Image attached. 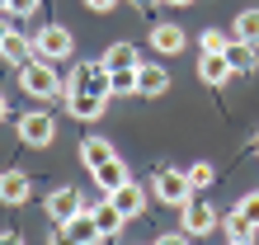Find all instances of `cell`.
<instances>
[{
	"instance_id": "cell-1",
	"label": "cell",
	"mask_w": 259,
	"mask_h": 245,
	"mask_svg": "<svg viewBox=\"0 0 259 245\" xmlns=\"http://www.w3.org/2000/svg\"><path fill=\"white\" fill-rule=\"evenodd\" d=\"M19 85H24V95H33V99H62L66 95L57 66H52V61H42V57H33L28 66H19Z\"/></svg>"
},
{
	"instance_id": "cell-2",
	"label": "cell",
	"mask_w": 259,
	"mask_h": 245,
	"mask_svg": "<svg viewBox=\"0 0 259 245\" xmlns=\"http://www.w3.org/2000/svg\"><path fill=\"white\" fill-rule=\"evenodd\" d=\"M71 48H75V38L66 33L62 24H42L33 33V57H42V61H66Z\"/></svg>"
},
{
	"instance_id": "cell-3",
	"label": "cell",
	"mask_w": 259,
	"mask_h": 245,
	"mask_svg": "<svg viewBox=\"0 0 259 245\" xmlns=\"http://www.w3.org/2000/svg\"><path fill=\"white\" fill-rule=\"evenodd\" d=\"M71 90H85V95H104V99H113V71L104 66V57H99V61H85V66H75Z\"/></svg>"
},
{
	"instance_id": "cell-4",
	"label": "cell",
	"mask_w": 259,
	"mask_h": 245,
	"mask_svg": "<svg viewBox=\"0 0 259 245\" xmlns=\"http://www.w3.org/2000/svg\"><path fill=\"white\" fill-rule=\"evenodd\" d=\"M156 198H160V203H175V208H184L189 198H193L189 170H160V175H156Z\"/></svg>"
},
{
	"instance_id": "cell-5",
	"label": "cell",
	"mask_w": 259,
	"mask_h": 245,
	"mask_svg": "<svg viewBox=\"0 0 259 245\" xmlns=\"http://www.w3.org/2000/svg\"><path fill=\"white\" fill-rule=\"evenodd\" d=\"M165 90H170V71H165L160 61H142V66H137V95L142 99H160Z\"/></svg>"
},
{
	"instance_id": "cell-6",
	"label": "cell",
	"mask_w": 259,
	"mask_h": 245,
	"mask_svg": "<svg viewBox=\"0 0 259 245\" xmlns=\"http://www.w3.org/2000/svg\"><path fill=\"white\" fill-rule=\"evenodd\" d=\"M19 137H24L28 146H52V137H57L52 113H24L19 118Z\"/></svg>"
},
{
	"instance_id": "cell-7",
	"label": "cell",
	"mask_w": 259,
	"mask_h": 245,
	"mask_svg": "<svg viewBox=\"0 0 259 245\" xmlns=\"http://www.w3.org/2000/svg\"><path fill=\"white\" fill-rule=\"evenodd\" d=\"M179 222H184V231H189V236H207L212 226H217V208L193 203V198H189V203L179 208Z\"/></svg>"
},
{
	"instance_id": "cell-8",
	"label": "cell",
	"mask_w": 259,
	"mask_h": 245,
	"mask_svg": "<svg viewBox=\"0 0 259 245\" xmlns=\"http://www.w3.org/2000/svg\"><path fill=\"white\" fill-rule=\"evenodd\" d=\"M66 109H71V118L95 123L104 109H109V99H104V95H85V90H71V85H66Z\"/></svg>"
},
{
	"instance_id": "cell-9",
	"label": "cell",
	"mask_w": 259,
	"mask_h": 245,
	"mask_svg": "<svg viewBox=\"0 0 259 245\" xmlns=\"http://www.w3.org/2000/svg\"><path fill=\"white\" fill-rule=\"evenodd\" d=\"M231 61H226V52H203V57H198V80H203V85H226V80H231Z\"/></svg>"
},
{
	"instance_id": "cell-10",
	"label": "cell",
	"mask_w": 259,
	"mask_h": 245,
	"mask_svg": "<svg viewBox=\"0 0 259 245\" xmlns=\"http://www.w3.org/2000/svg\"><path fill=\"white\" fill-rule=\"evenodd\" d=\"M62 231H66L75 245H99V240H104V236H99V222H95V212H85V208L75 212L71 222H62Z\"/></svg>"
},
{
	"instance_id": "cell-11",
	"label": "cell",
	"mask_w": 259,
	"mask_h": 245,
	"mask_svg": "<svg viewBox=\"0 0 259 245\" xmlns=\"http://www.w3.org/2000/svg\"><path fill=\"white\" fill-rule=\"evenodd\" d=\"M109 203H113L118 212H123V217H142V208H146V189L127 179L123 189H113V193H109Z\"/></svg>"
},
{
	"instance_id": "cell-12",
	"label": "cell",
	"mask_w": 259,
	"mask_h": 245,
	"mask_svg": "<svg viewBox=\"0 0 259 245\" xmlns=\"http://www.w3.org/2000/svg\"><path fill=\"white\" fill-rule=\"evenodd\" d=\"M75 212H80V193H75V189H52V193H48V217H52L57 226L71 222Z\"/></svg>"
},
{
	"instance_id": "cell-13",
	"label": "cell",
	"mask_w": 259,
	"mask_h": 245,
	"mask_svg": "<svg viewBox=\"0 0 259 245\" xmlns=\"http://www.w3.org/2000/svg\"><path fill=\"white\" fill-rule=\"evenodd\" d=\"M151 48H156L160 57L184 52V28H179V24H151Z\"/></svg>"
},
{
	"instance_id": "cell-14",
	"label": "cell",
	"mask_w": 259,
	"mask_h": 245,
	"mask_svg": "<svg viewBox=\"0 0 259 245\" xmlns=\"http://www.w3.org/2000/svg\"><path fill=\"white\" fill-rule=\"evenodd\" d=\"M113 156H118V151L104 142V137H85V142H80V160H85V170H90V175H95V170H104V165H109Z\"/></svg>"
},
{
	"instance_id": "cell-15",
	"label": "cell",
	"mask_w": 259,
	"mask_h": 245,
	"mask_svg": "<svg viewBox=\"0 0 259 245\" xmlns=\"http://www.w3.org/2000/svg\"><path fill=\"white\" fill-rule=\"evenodd\" d=\"M28 193H33V184H28L24 170H5L0 175V203H28Z\"/></svg>"
},
{
	"instance_id": "cell-16",
	"label": "cell",
	"mask_w": 259,
	"mask_h": 245,
	"mask_svg": "<svg viewBox=\"0 0 259 245\" xmlns=\"http://www.w3.org/2000/svg\"><path fill=\"white\" fill-rule=\"evenodd\" d=\"M0 57H5V61H19V66H28V61H33V43H28L24 33H14V28H10L5 43H0Z\"/></svg>"
},
{
	"instance_id": "cell-17",
	"label": "cell",
	"mask_w": 259,
	"mask_h": 245,
	"mask_svg": "<svg viewBox=\"0 0 259 245\" xmlns=\"http://www.w3.org/2000/svg\"><path fill=\"white\" fill-rule=\"evenodd\" d=\"M226 61H231L236 75H250L254 71V48H250V43H240V38H231V43H226Z\"/></svg>"
},
{
	"instance_id": "cell-18",
	"label": "cell",
	"mask_w": 259,
	"mask_h": 245,
	"mask_svg": "<svg viewBox=\"0 0 259 245\" xmlns=\"http://www.w3.org/2000/svg\"><path fill=\"white\" fill-rule=\"evenodd\" d=\"M90 212H95V222H99V236H104V240L118 236V231H123V222H127L113 203H99V208H90Z\"/></svg>"
},
{
	"instance_id": "cell-19",
	"label": "cell",
	"mask_w": 259,
	"mask_h": 245,
	"mask_svg": "<svg viewBox=\"0 0 259 245\" xmlns=\"http://www.w3.org/2000/svg\"><path fill=\"white\" fill-rule=\"evenodd\" d=\"M95 184H99V189L104 193H113V189H123V184H127V165L123 160H109V165H104V170H95Z\"/></svg>"
},
{
	"instance_id": "cell-20",
	"label": "cell",
	"mask_w": 259,
	"mask_h": 245,
	"mask_svg": "<svg viewBox=\"0 0 259 245\" xmlns=\"http://www.w3.org/2000/svg\"><path fill=\"white\" fill-rule=\"evenodd\" d=\"M104 66L109 71H123V66H142V57H137L132 43H113L109 52H104Z\"/></svg>"
},
{
	"instance_id": "cell-21",
	"label": "cell",
	"mask_w": 259,
	"mask_h": 245,
	"mask_svg": "<svg viewBox=\"0 0 259 245\" xmlns=\"http://www.w3.org/2000/svg\"><path fill=\"white\" fill-rule=\"evenodd\" d=\"M231 38H240V43H250V48H259V10H245V14H240Z\"/></svg>"
},
{
	"instance_id": "cell-22",
	"label": "cell",
	"mask_w": 259,
	"mask_h": 245,
	"mask_svg": "<svg viewBox=\"0 0 259 245\" xmlns=\"http://www.w3.org/2000/svg\"><path fill=\"white\" fill-rule=\"evenodd\" d=\"M226 43H231V33H226V28H203L198 52H226Z\"/></svg>"
},
{
	"instance_id": "cell-23",
	"label": "cell",
	"mask_w": 259,
	"mask_h": 245,
	"mask_svg": "<svg viewBox=\"0 0 259 245\" xmlns=\"http://www.w3.org/2000/svg\"><path fill=\"white\" fill-rule=\"evenodd\" d=\"M222 226H226V240H254V226L240 217V212H231V217H226Z\"/></svg>"
},
{
	"instance_id": "cell-24",
	"label": "cell",
	"mask_w": 259,
	"mask_h": 245,
	"mask_svg": "<svg viewBox=\"0 0 259 245\" xmlns=\"http://www.w3.org/2000/svg\"><path fill=\"white\" fill-rule=\"evenodd\" d=\"M212 179H217V170H212L207 160H193V165H189V184H193V189H207Z\"/></svg>"
},
{
	"instance_id": "cell-25",
	"label": "cell",
	"mask_w": 259,
	"mask_h": 245,
	"mask_svg": "<svg viewBox=\"0 0 259 245\" xmlns=\"http://www.w3.org/2000/svg\"><path fill=\"white\" fill-rule=\"evenodd\" d=\"M113 95H137V66L113 71Z\"/></svg>"
},
{
	"instance_id": "cell-26",
	"label": "cell",
	"mask_w": 259,
	"mask_h": 245,
	"mask_svg": "<svg viewBox=\"0 0 259 245\" xmlns=\"http://www.w3.org/2000/svg\"><path fill=\"white\" fill-rule=\"evenodd\" d=\"M236 212H240V217H245V222L254 226V231H259V189H254V193H245V198H240V208H236Z\"/></svg>"
},
{
	"instance_id": "cell-27",
	"label": "cell",
	"mask_w": 259,
	"mask_h": 245,
	"mask_svg": "<svg viewBox=\"0 0 259 245\" xmlns=\"http://www.w3.org/2000/svg\"><path fill=\"white\" fill-rule=\"evenodd\" d=\"M33 10H38V0H10V5H5V14H19V19L33 14Z\"/></svg>"
},
{
	"instance_id": "cell-28",
	"label": "cell",
	"mask_w": 259,
	"mask_h": 245,
	"mask_svg": "<svg viewBox=\"0 0 259 245\" xmlns=\"http://www.w3.org/2000/svg\"><path fill=\"white\" fill-rule=\"evenodd\" d=\"M118 5V0H85V10H95V14H109Z\"/></svg>"
},
{
	"instance_id": "cell-29",
	"label": "cell",
	"mask_w": 259,
	"mask_h": 245,
	"mask_svg": "<svg viewBox=\"0 0 259 245\" xmlns=\"http://www.w3.org/2000/svg\"><path fill=\"white\" fill-rule=\"evenodd\" d=\"M156 245H189V231H184V236H179V231H170V236H160Z\"/></svg>"
},
{
	"instance_id": "cell-30",
	"label": "cell",
	"mask_w": 259,
	"mask_h": 245,
	"mask_svg": "<svg viewBox=\"0 0 259 245\" xmlns=\"http://www.w3.org/2000/svg\"><path fill=\"white\" fill-rule=\"evenodd\" d=\"M0 245H24V240L14 236V231H0Z\"/></svg>"
},
{
	"instance_id": "cell-31",
	"label": "cell",
	"mask_w": 259,
	"mask_h": 245,
	"mask_svg": "<svg viewBox=\"0 0 259 245\" xmlns=\"http://www.w3.org/2000/svg\"><path fill=\"white\" fill-rule=\"evenodd\" d=\"M52 245H75V240H71V236H66V231H62V236H57V240H52Z\"/></svg>"
},
{
	"instance_id": "cell-32",
	"label": "cell",
	"mask_w": 259,
	"mask_h": 245,
	"mask_svg": "<svg viewBox=\"0 0 259 245\" xmlns=\"http://www.w3.org/2000/svg\"><path fill=\"white\" fill-rule=\"evenodd\" d=\"M132 5H142V10H151V5H156V0H132Z\"/></svg>"
},
{
	"instance_id": "cell-33",
	"label": "cell",
	"mask_w": 259,
	"mask_h": 245,
	"mask_svg": "<svg viewBox=\"0 0 259 245\" xmlns=\"http://www.w3.org/2000/svg\"><path fill=\"white\" fill-rule=\"evenodd\" d=\"M5 33H10V24H5V19H0V43H5Z\"/></svg>"
},
{
	"instance_id": "cell-34",
	"label": "cell",
	"mask_w": 259,
	"mask_h": 245,
	"mask_svg": "<svg viewBox=\"0 0 259 245\" xmlns=\"http://www.w3.org/2000/svg\"><path fill=\"white\" fill-rule=\"evenodd\" d=\"M5 113H10V104H5V95H0V118H5Z\"/></svg>"
},
{
	"instance_id": "cell-35",
	"label": "cell",
	"mask_w": 259,
	"mask_h": 245,
	"mask_svg": "<svg viewBox=\"0 0 259 245\" xmlns=\"http://www.w3.org/2000/svg\"><path fill=\"white\" fill-rule=\"evenodd\" d=\"M165 5H193V0H165Z\"/></svg>"
},
{
	"instance_id": "cell-36",
	"label": "cell",
	"mask_w": 259,
	"mask_h": 245,
	"mask_svg": "<svg viewBox=\"0 0 259 245\" xmlns=\"http://www.w3.org/2000/svg\"><path fill=\"white\" fill-rule=\"evenodd\" d=\"M226 245H254V240H226Z\"/></svg>"
}]
</instances>
